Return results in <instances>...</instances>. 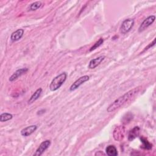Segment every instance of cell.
I'll use <instances>...</instances> for the list:
<instances>
[{
  "mask_svg": "<svg viewBox=\"0 0 156 156\" xmlns=\"http://www.w3.org/2000/svg\"><path fill=\"white\" fill-rule=\"evenodd\" d=\"M67 77V74L65 72H63L56 77H55L51 81L49 85V89L52 91L57 90L61 87V86L65 82Z\"/></svg>",
  "mask_w": 156,
  "mask_h": 156,
  "instance_id": "2",
  "label": "cell"
},
{
  "mask_svg": "<svg viewBox=\"0 0 156 156\" xmlns=\"http://www.w3.org/2000/svg\"><path fill=\"white\" fill-rule=\"evenodd\" d=\"M134 24V20L132 18H128L125 20L121 24L120 27V32L122 34H125L129 32L132 28L133 27Z\"/></svg>",
  "mask_w": 156,
  "mask_h": 156,
  "instance_id": "3",
  "label": "cell"
},
{
  "mask_svg": "<svg viewBox=\"0 0 156 156\" xmlns=\"http://www.w3.org/2000/svg\"><path fill=\"white\" fill-rule=\"evenodd\" d=\"M42 5V3L41 1H36L33 3H32L29 7V11H34L37 10L38 9L40 8Z\"/></svg>",
  "mask_w": 156,
  "mask_h": 156,
  "instance_id": "16",
  "label": "cell"
},
{
  "mask_svg": "<svg viewBox=\"0 0 156 156\" xmlns=\"http://www.w3.org/2000/svg\"><path fill=\"white\" fill-rule=\"evenodd\" d=\"M138 88H135L132 90H129L122 96L117 98L107 107V112L109 113L112 112L122 106L124 104L127 102L138 91Z\"/></svg>",
  "mask_w": 156,
  "mask_h": 156,
  "instance_id": "1",
  "label": "cell"
},
{
  "mask_svg": "<svg viewBox=\"0 0 156 156\" xmlns=\"http://www.w3.org/2000/svg\"><path fill=\"white\" fill-rule=\"evenodd\" d=\"M139 133H140L139 127H138V126L135 127L129 132V135H128V140L129 141H132V140H134L136 137L138 136V135H139Z\"/></svg>",
  "mask_w": 156,
  "mask_h": 156,
  "instance_id": "13",
  "label": "cell"
},
{
  "mask_svg": "<svg viewBox=\"0 0 156 156\" xmlns=\"http://www.w3.org/2000/svg\"><path fill=\"white\" fill-rule=\"evenodd\" d=\"M90 79V77L87 75H85L83 76L80 77H79L78 79H77L70 87L69 88V91H73L74 90H76V89H77L80 85H82L83 83H85V82L88 81Z\"/></svg>",
  "mask_w": 156,
  "mask_h": 156,
  "instance_id": "5",
  "label": "cell"
},
{
  "mask_svg": "<svg viewBox=\"0 0 156 156\" xmlns=\"http://www.w3.org/2000/svg\"><path fill=\"white\" fill-rule=\"evenodd\" d=\"M141 140L143 144V147H144V149H151L152 148V144L149 141H147L145 138H141Z\"/></svg>",
  "mask_w": 156,
  "mask_h": 156,
  "instance_id": "18",
  "label": "cell"
},
{
  "mask_svg": "<svg viewBox=\"0 0 156 156\" xmlns=\"http://www.w3.org/2000/svg\"><path fill=\"white\" fill-rule=\"evenodd\" d=\"M103 42H104V39L103 38H99V40L98 41H96L94 44V45L90 48V51H94V49H96V48H98V47H99L102 43H103Z\"/></svg>",
  "mask_w": 156,
  "mask_h": 156,
  "instance_id": "17",
  "label": "cell"
},
{
  "mask_svg": "<svg viewBox=\"0 0 156 156\" xmlns=\"http://www.w3.org/2000/svg\"><path fill=\"white\" fill-rule=\"evenodd\" d=\"M37 129L36 125H30L26 127L23 128L21 130V135L23 136H27L33 133Z\"/></svg>",
  "mask_w": 156,
  "mask_h": 156,
  "instance_id": "7",
  "label": "cell"
},
{
  "mask_svg": "<svg viewBox=\"0 0 156 156\" xmlns=\"http://www.w3.org/2000/svg\"><path fill=\"white\" fill-rule=\"evenodd\" d=\"M42 93V88H38L33 94L32 95L30 96V98H29V99L28 100V104H32L33 102H34L36 100H37L40 96H41V94Z\"/></svg>",
  "mask_w": 156,
  "mask_h": 156,
  "instance_id": "12",
  "label": "cell"
},
{
  "mask_svg": "<svg viewBox=\"0 0 156 156\" xmlns=\"http://www.w3.org/2000/svg\"><path fill=\"white\" fill-rule=\"evenodd\" d=\"M113 136L116 140H120L124 136V128L122 127H116L113 132Z\"/></svg>",
  "mask_w": 156,
  "mask_h": 156,
  "instance_id": "11",
  "label": "cell"
},
{
  "mask_svg": "<svg viewBox=\"0 0 156 156\" xmlns=\"http://www.w3.org/2000/svg\"><path fill=\"white\" fill-rule=\"evenodd\" d=\"M155 16L154 15L149 16L140 24L138 28V32H141L143 30H144L146 28L150 26L155 21Z\"/></svg>",
  "mask_w": 156,
  "mask_h": 156,
  "instance_id": "4",
  "label": "cell"
},
{
  "mask_svg": "<svg viewBox=\"0 0 156 156\" xmlns=\"http://www.w3.org/2000/svg\"><path fill=\"white\" fill-rule=\"evenodd\" d=\"M13 115L9 113H3L0 115V121L5 122L12 119Z\"/></svg>",
  "mask_w": 156,
  "mask_h": 156,
  "instance_id": "15",
  "label": "cell"
},
{
  "mask_svg": "<svg viewBox=\"0 0 156 156\" xmlns=\"http://www.w3.org/2000/svg\"><path fill=\"white\" fill-rule=\"evenodd\" d=\"M28 71V68H23L21 69H18L16 70L10 77H9V81L10 82H13L17 79L19 77L22 76L23 74L26 73Z\"/></svg>",
  "mask_w": 156,
  "mask_h": 156,
  "instance_id": "10",
  "label": "cell"
},
{
  "mask_svg": "<svg viewBox=\"0 0 156 156\" xmlns=\"http://www.w3.org/2000/svg\"><path fill=\"white\" fill-rule=\"evenodd\" d=\"M51 145V141L49 140H46L43 141L38 147L37 149L35 152L34 154V156H40L43 154V153Z\"/></svg>",
  "mask_w": 156,
  "mask_h": 156,
  "instance_id": "6",
  "label": "cell"
},
{
  "mask_svg": "<svg viewBox=\"0 0 156 156\" xmlns=\"http://www.w3.org/2000/svg\"><path fill=\"white\" fill-rule=\"evenodd\" d=\"M105 152L108 156H116L118 155L117 149L114 145H108L107 146Z\"/></svg>",
  "mask_w": 156,
  "mask_h": 156,
  "instance_id": "14",
  "label": "cell"
},
{
  "mask_svg": "<svg viewBox=\"0 0 156 156\" xmlns=\"http://www.w3.org/2000/svg\"><path fill=\"white\" fill-rule=\"evenodd\" d=\"M24 29H18L15 32H12L10 35V40L12 42H15L20 40L24 34Z\"/></svg>",
  "mask_w": 156,
  "mask_h": 156,
  "instance_id": "9",
  "label": "cell"
},
{
  "mask_svg": "<svg viewBox=\"0 0 156 156\" xmlns=\"http://www.w3.org/2000/svg\"><path fill=\"white\" fill-rule=\"evenodd\" d=\"M155 38H154V40H153V41L152 42V43H151L147 47H146L145 48H144V51H146V50H147V49H148L149 48H150L151 47H152V46H153L154 44H155Z\"/></svg>",
  "mask_w": 156,
  "mask_h": 156,
  "instance_id": "19",
  "label": "cell"
},
{
  "mask_svg": "<svg viewBox=\"0 0 156 156\" xmlns=\"http://www.w3.org/2000/svg\"><path fill=\"white\" fill-rule=\"evenodd\" d=\"M105 56L101 55L99 57H98L95 58H93L89 62L88 64V68L89 69H94L96 67H97L104 59H105Z\"/></svg>",
  "mask_w": 156,
  "mask_h": 156,
  "instance_id": "8",
  "label": "cell"
}]
</instances>
